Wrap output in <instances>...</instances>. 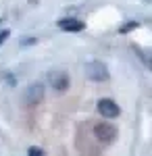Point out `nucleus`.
<instances>
[{"label":"nucleus","mask_w":152,"mask_h":156,"mask_svg":"<svg viewBox=\"0 0 152 156\" xmlns=\"http://www.w3.org/2000/svg\"><path fill=\"white\" fill-rule=\"evenodd\" d=\"M138 54H140V58L144 60V65H146L148 69H152V54H148V52H144V50H138Z\"/></svg>","instance_id":"nucleus-7"},{"label":"nucleus","mask_w":152,"mask_h":156,"mask_svg":"<svg viewBox=\"0 0 152 156\" xmlns=\"http://www.w3.org/2000/svg\"><path fill=\"white\" fill-rule=\"evenodd\" d=\"M48 81H50V85H52L54 90L63 92V90H67V85H69V77H67V73H63V71H50L48 73Z\"/></svg>","instance_id":"nucleus-3"},{"label":"nucleus","mask_w":152,"mask_h":156,"mask_svg":"<svg viewBox=\"0 0 152 156\" xmlns=\"http://www.w3.org/2000/svg\"><path fill=\"white\" fill-rule=\"evenodd\" d=\"M59 27L63 29V31H69V34H77V31H81L83 29V21H79V19H60L59 21Z\"/></svg>","instance_id":"nucleus-6"},{"label":"nucleus","mask_w":152,"mask_h":156,"mask_svg":"<svg viewBox=\"0 0 152 156\" xmlns=\"http://www.w3.org/2000/svg\"><path fill=\"white\" fill-rule=\"evenodd\" d=\"M85 75L92 81H108V69L102 62H88L85 65Z\"/></svg>","instance_id":"nucleus-1"},{"label":"nucleus","mask_w":152,"mask_h":156,"mask_svg":"<svg viewBox=\"0 0 152 156\" xmlns=\"http://www.w3.org/2000/svg\"><path fill=\"white\" fill-rule=\"evenodd\" d=\"M31 2H38V0H31Z\"/></svg>","instance_id":"nucleus-12"},{"label":"nucleus","mask_w":152,"mask_h":156,"mask_svg":"<svg viewBox=\"0 0 152 156\" xmlns=\"http://www.w3.org/2000/svg\"><path fill=\"white\" fill-rule=\"evenodd\" d=\"M96 135H98L100 142L110 144V142L117 137V129H115L113 125H98V127H96Z\"/></svg>","instance_id":"nucleus-5"},{"label":"nucleus","mask_w":152,"mask_h":156,"mask_svg":"<svg viewBox=\"0 0 152 156\" xmlns=\"http://www.w3.org/2000/svg\"><path fill=\"white\" fill-rule=\"evenodd\" d=\"M21 44H23V46H29V44H35V40H34V37H27V40L21 42Z\"/></svg>","instance_id":"nucleus-11"},{"label":"nucleus","mask_w":152,"mask_h":156,"mask_svg":"<svg viewBox=\"0 0 152 156\" xmlns=\"http://www.w3.org/2000/svg\"><path fill=\"white\" fill-rule=\"evenodd\" d=\"M136 27H138V23H136V21H129V23H125L123 27H121V34H127V31L136 29Z\"/></svg>","instance_id":"nucleus-8"},{"label":"nucleus","mask_w":152,"mask_h":156,"mask_svg":"<svg viewBox=\"0 0 152 156\" xmlns=\"http://www.w3.org/2000/svg\"><path fill=\"white\" fill-rule=\"evenodd\" d=\"M25 104H38L42 98H44V87H42V83H34L29 85L27 90H25Z\"/></svg>","instance_id":"nucleus-4"},{"label":"nucleus","mask_w":152,"mask_h":156,"mask_svg":"<svg viewBox=\"0 0 152 156\" xmlns=\"http://www.w3.org/2000/svg\"><path fill=\"white\" fill-rule=\"evenodd\" d=\"M9 36H11V31H9V29H2V31H0V44H2V42H6Z\"/></svg>","instance_id":"nucleus-9"},{"label":"nucleus","mask_w":152,"mask_h":156,"mask_svg":"<svg viewBox=\"0 0 152 156\" xmlns=\"http://www.w3.org/2000/svg\"><path fill=\"white\" fill-rule=\"evenodd\" d=\"M27 152H29L31 156H42V150H40V148H29Z\"/></svg>","instance_id":"nucleus-10"},{"label":"nucleus","mask_w":152,"mask_h":156,"mask_svg":"<svg viewBox=\"0 0 152 156\" xmlns=\"http://www.w3.org/2000/svg\"><path fill=\"white\" fill-rule=\"evenodd\" d=\"M98 112L106 117V119H115L121 115V108L117 106V102H113L110 98H102L100 102H98Z\"/></svg>","instance_id":"nucleus-2"}]
</instances>
